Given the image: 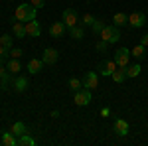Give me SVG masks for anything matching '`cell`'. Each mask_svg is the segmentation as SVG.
Returning <instances> with one entry per match:
<instances>
[{
  "mask_svg": "<svg viewBox=\"0 0 148 146\" xmlns=\"http://www.w3.org/2000/svg\"><path fill=\"white\" fill-rule=\"evenodd\" d=\"M36 14H38V8L36 6H32V4H20L14 10V18L20 20V22H28V20L36 18Z\"/></svg>",
  "mask_w": 148,
  "mask_h": 146,
  "instance_id": "1",
  "label": "cell"
},
{
  "mask_svg": "<svg viewBox=\"0 0 148 146\" xmlns=\"http://www.w3.org/2000/svg\"><path fill=\"white\" fill-rule=\"evenodd\" d=\"M101 40L105 42H109V44H116L119 40H121V32H119V26H114V24H107L105 28L101 30Z\"/></svg>",
  "mask_w": 148,
  "mask_h": 146,
  "instance_id": "2",
  "label": "cell"
},
{
  "mask_svg": "<svg viewBox=\"0 0 148 146\" xmlns=\"http://www.w3.org/2000/svg\"><path fill=\"white\" fill-rule=\"evenodd\" d=\"M73 103H75L77 107H87V105L91 103V89L83 87V89L75 91V95H73Z\"/></svg>",
  "mask_w": 148,
  "mask_h": 146,
  "instance_id": "3",
  "label": "cell"
},
{
  "mask_svg": "<svg viewBox=\"0 0 148 146\" xmlns=\"http://www.w3.org/2000/svg\"><path fill=\"white\" fill-rule=\"evenodd\" d=\"M61 22L65 24L67 28H73V26H77L79 24V14L75 8H65L63 14H61Z\"/></svg>",
  "mask_w": 148,
  "mask_h": 146,
  "instance_id": "4",
  "label": "cell"
},
{
  "mask_svg": "<svg viewBox=\"0 0 148 146\" xmlns=\"http://www.w3.org/2000/svg\"><path fill=\"white\" fill-rule=\"evenodd\" d=\"M113 59H114V63H116V67H126L128 61H130V49L128 47H119Z\"/></svg>",
  "mask_w": 148,
  "mask_h": 146,
  "instance_id": "5",
  "label": "cell"
},
{
  "mask_svg": "<svg viewBox=\"0 0 148 146\" xmlns=\"http://www.w3.org/2000/svg\"><path fill=\"white\" fill-rule=\"evenodd\" d=\"M128 24L132 28H142L146 24V14L144 12H132V14H128Z\"/></svg>",
  "mask_w": 148,
  "mask_h": 146,
  "instance_id": "6",
  "label": "cell"
},
{
  "mask_svg": "<svg viewBox=\"0 0 148 146\" xmlns=\"http://www.w3.org/2000/svg\"><path fill=\"white\" fill-rule=\"evenodd\" d=\"M24 26H26V34L30 36V38H40V34H42V28H40V24H38V20H36V18L28 20Z\"/></svg>",
  "mask_w": 148,
  "mask_h": 146,
  "instance_id": "7",
  "label": "cell"
},
{
  "mask_svg": "<svg viewBox=\"0 0 148 146\" xmlns=\"http://www.w3.org/2000/svg\"><path fill=\"white\" fill-rule=\"evenodd\" d=\"M83 87H87V89H97L99 87V75L95 73V71H89V73H85V77H83Z\"/></svg>",
  "mask_w": 148,
  "mask_h": 146,
  "instance_id": "8",
  "label": "cell"
},
{
  "mask_svg": "<svg viewBox=\"0 0 148 146\" xmlns=\"http://www.w3.org/2000/svg\"><path fill=\"white\" fill-rule=\"evenodd\" d=\"M57 57H59L57 49H53V47H47V49H44V53H42V61H44L46 65H53V63L57 61Z\"/></svg>",
  "mask_w": 148,
  "mask_h": 146,
  "instance_id": "9",
  "label": "cell"
},
{
  "mask_svg": "<svg viewBox=\"0 0 148 146\" xmlns=\"http://www.w3.org/2000/svg\"><path fill=\"white\" fill-rule=\"evenodd\" d=\"M65 32H67V26H65L63 22H53L51 26H49V34H51V38H63Z\"/></svg>",
  "mask_w": 148,
  "mask_h": 146,
  "instance_id": "10",
  "label": "cell"
},
{
  "mask_svg": "<svg viewBox=\"0 0 148 146\" xmlns=\"http://www.w3.org/2000/svg\"><path fill=\"white\" fill-rule=\"evenodd\" d=\"M113 128H114V132H116L119 136H126L128 132H130V124L126 123L125 119H116Z\"/></svg>",
  "mask_w": 148,
  "mask_h": 146,
  "instance_id": "11",
  "label": "cell"
},
{
  "mask_svg": "<svg viewBox=\"0 0 148 146\" xmlns=\"http://www.w3.org/2000/svg\"><path fill=\"white\" fill-rule=\"evenodd\" d=\"M99 69H101L103 77H111L113 71L116 69V63H114V59H107V61H103L101 65H99Z\"/></svg>",
  "mask_w": 148,
  "mask_h": 146,
  "instance_id": "12",
  "label": "cell"
},
{
  "mask_svg": "<svg viewBox=\"0 0 148 146\" xmlns=\"http://www.w3.org/2000/svg\"><path fill=\"white\" fill-rule=\"evenodd\" d=\"M44 65H46V63H44L42 59H36V57H34V59H30V61H28L26 69H28V73H40Z\"/></svg>",
  "mask_w": 148,
  "mask_h": 146,
  "instance_id": "13",
  "label": "cell"
},
{
  "mask_svg": "<svg viewBox=\"0 0 148 146\" xmlns=\"http://www.w3.org/2000/svg\"><path fill=\"white\" fill-rule=\"evenodd\" d=\"M12 34L14 38H26V26H24L20 20H16V22H12Z\"/></svg>",
  "mask_w": 148,
  "mask_h": 146,
  "instance_id": "14",
  "label": "cell"
},
{
  "mask_svg": "<svg viewBox=\"0 0 148 146\" xmlns=\"http://www.w3.org/2000/svg\"><path fill=\"white\" fill-rule=\"evenodd\" d=\"M28 87H30V81H28V77H26V75H22V77H16V79H14V91L22 93V91H26Z\"/></svg>",
  "mask_w": 148,
  "mask_h": 146,
  "instance_id": "15",
  "label": "cell"
},
{
  "mask_svg": "<svg viewBox=\"0 0 148 146\" xmlns=\"http://www.w3.org/2000/svg\"><path fill=\"white\" fill-rule=\"evenodd\" d=\"M111 77H113V81L116 83V85H121V83L126 79V67H116L113 71V75H111Z\"/></svg>",
  "mask_w": 148,
  "mask_h": 146,
  "instance_id": "16",
  "label": "cell"
},
{
  "mask_svg": "<svg viewBox=\"0 0 148 146\" xmlns=\"http://www.w3.org/2000/svg\"><path fill=\"white\" fill-rule=\"evenodd\" d=\"M10 132H12L14 136H22V134H26V132H28V126L18 121V123H14V124L10 126Z\"/></svg>",
  "mask_w": 148,
  "mask_h": 146,
  "instance_id": "17",
  "label": "cell"
},
{
  "mask_svg": "<svg viewBox=\"0 0 148 146\" xmlns=\"http://www.w3.org/2000/svg\"><path fill=\"white\" fill-rule=\"evenodd\" d=\"M6 69L10 71L12 75H18V73L22 71V63H20V59H10V61L6 63Z\"/></svg>",
  "mask_w": 148,
  "mask_h": 146,
  "instance_id": "18",
  "label": "cell"
},
{
  "mask_svg": "<svg viewBox=\"0 0 148 146\" xmlns=\"http://www.w3.org/2000/svg\"><path fill=\"white\" fill-rule=\"evenodd\" d=\"M2 144H6V146H18V136H14L8 130V132H4L2 134Z\"/></svg>",
  "mask_w": 148,
  "mask_h": 146,
  "instance_id": "19",
  "label": "cell"
},
{
  "mask_svg": "<svg viewBox=\"0 0 148 146\" xmlns=\"http://www.w3.org/2000/svg\"><path fill=\"white\" fill-rule=\"evenodd\" d=\"M113 22L114 26H125V24H128V16H126L125 12H114V16H113Z\"/></svg>",
  "mask_w": 148,
  "mask_h": 146,
  "instance_id": "20",
  "label": "cell"
},
{
  "mask_svg": "<svg viewBox=\"0 0 148 146\" xmlns=\"http://www.w3.org/2000/svg\"><path fill=\"white\" fill-rule=\"evenodd\" d=\"M69 36H71L73 40H81V38L85 36V30H83V26H81V24H77V26L69 28Z\"/></svg>",
  "mask_w": 148,
  "mask_h": 146,
  "instance_id": "21",
  "label": "cell"
},
{
  "mask_svg": "<svg viewBox=\"0 0 148 146\" xmlns=\"http://www.w3.org/2000/svg\"><path fill=\"white\" fill-rule=\"evenodd\" d=\"M12 81H14V79H12V73H10V71H6L4 75H0V89H2V91H6L8 87H10V83H12Z\"/></svg>",
  "mask_w": 148,
  "mask_h": 146,
  "instance_id": "22",
  "label": "cell"
},
{
  "mask_svg": "<svg viewBox=\"0 0 148 146\" xmlns=\"http://www.w3.org/2000/svg\"><path fill=\"white\" fill-rule=\"evenodd\" d=\"M140 71H142V67L138 65V63H134V65H126V77H138L140 75Z\"/></svg>",
  "mask_w": 148,
  "mask_h": 146,
  "instance_id": "23",
  "label": "cell"
},
{
  "mask_svg": "<svg viewBox=\"0 0 148 146\" xmlns=\"http://www.w3.org/2000/svg\"><path fill=\"white\" fill-rule=\"evenodd\" d=\"M34 144H36V140L28 134V132L22 134V136H18V146H34Z\"/></svg>",
  "mask_w": 148,
  "mask_h": 146,
  "instance_id": "24",
  "label": "cell"
},
{
  "mask_svg": "<svg viewBox=\"0 0 148 146\" xmlns=\"http://www.w3.org/2000/svg\"><path fill=\"white\" fill-rule=\"evenodd\" d=\"M144 49H146L144 45H142V44H138V45H134V47H132L130 56H132V57H136V59H144Z\"/></svg>",
  "mask_w": 148,
  "mask_h": 146,
  "instance_id": "25",
  "label": "cell"
},
{
  "mask_svg": "<svg viewBox=\"0 0 148 146\" xmlns=\"http://www.w3.org/2000/svg\"><path fill=\"white\" fill-rule=\"evenodd\" d=\"M105 26H107V22H105V20H103V18H95V22L91 24L93 32H95V34H97V36L101 34V30H103V28H105Z\"/></svg>",
  "mask_w": 148,
  "mask_h": 146,
  "instance_id": "26",
  "label": "cell"
},
{
  "mask_svg": "<svg viewBox=\"0 0 148 146\" xmlns=\"http://www.w3.org/2000/svg\"><path fill=\"white\" fill-rule=\"evenodd\" d=\"M69 89L73 91V93L79 91V89H83V81L77 79V77H71V79H69Z\"/></svg>",
  "mask_w": 148,
  "mask_h": 146,
  "instance_id": "27",
  "label": "cell"
},
{
  "mask_svg": "<svg viewBox=\"0 0 148 146\" xmlns=\"http://www.w3.org/2000/svg\"><path fill=\"white\" fill-rule=\"evenodd\" d=\"M12 44H14V38L8 34H4V36H0V45H4L6 49H12Z\"/></svg>",
  "mask_w": 148,
  "mask_h": 146,
  "instance_id": "28",
  "label": "cell"
},
{
  "mask_svg": "<svg viewBox=\"0 0 148 146\" xmlns=\"http://www.w3.org/2000/svg\"><path fill=\"white\" fill-rule=\"evenodd\" d=\"M93 22H95V18H93V14H89V12H85V14H83V18L79 20L81 26H91Z\"/></svg>",
  "mask_w": 148,
  "mask_h": 146,
  "instance_id": "29",
  "label": "cell"
},
{
  "mask_svg": "<svg viewBox=\"0 0 148 146\" xmlns=\"http://www.w3.org/2000/svg\"><path fill=\"white\" fill-rule=\"evenodd\" d=\"M8 56H10L12 59H20V57L24 56V51H22V49H18V47H12V49H10V53H8Z\"/></svg>",
  "mask_w": 148,
  "mask_h": 146,
  "instance_id": "30",
  "label": "cell"
},
{
  "mask_svg": "<svg viewBox=\"0 0 148 146\" xmlns=\"http://www.w3.org/2000/svg\"><path fill=\"white\" fill-rule=\"evenodd\" d=\"M97 49H99V51H107V49H109V42L99 40V42H97Z\"/></svg>",
  "mask_w": 148,
  "mask_h": 146,
  "instance_id": "31",
  "label": "cell"
},
{
  "mask_svg": "<svg viewBox=\"0 0 148 146\" xmlns=\"http://www.w3.org/2000/svg\"><path fill=\"white\" fill-rule=\"evenodd\" d=\"M8 53H10V49H6L4 45H0V63H4V59H6Z\"/></svg>",
  "mask_w": 148,
  "mask_h": 146,
  "instance_id": "32",
  "label": "cell"
},
{
  "mask_svg": "<svg viewBox=\"0 0 148 146\" xmlns=\"http://www.w3.org/2000/svg\"><path fill=\"white\" fill-rule=\"evenodd\" d=\"M32 6H36V8H44V0H32Z\"/></svg>",
  "mask_w": 148,
  "mask_h": 146,
  "instance_id": "33",
  "label": "cell"
},
{
  "mask_svg": "<svg viewBox=\"0 0 148 146\" xmlns=\"http://www.w3.org/2000/svg\"><path fill=\"white\" fill-rule=\"evenodd\" d=\"M140 44L144 45V47H148V34H146V36H142V38H140Z\"/></svg>",
  "mask_w": 148,
  "mask_h": 146,
  "instance_id": "34",
  "label": "cell"
},
{
  "mask_svg": "<svg viewBox=\"0 0 148 146\" xmlns=\"http://www.w3.org/2000/svg\"><path fill=\"white\" fill-rule=\"evenodd\" d=\"M101 114H103V117H109V114H111V109H107V107H105V109L101 111Z\"/></svg>",
  "mask_w": 148,
  "mask_h": 146,
  "instance_id": "35",
  "label": "cell"
},
{
  "mask_svg": "<svg viewBox=\"0 0 148 146\" xmlns=\"http://www.w3.org/2000/svg\"><path fill=\"white\" fill-rule=\"evenodd\" d=\"M6 71H8V69H6V67H4V65H2V63H0V75H4Z\"/></svg>",
  "mask_w": 148,
  "mask_h": 146,
  "instance_id": "36",
  "label": "cell"
}]
</instances>
